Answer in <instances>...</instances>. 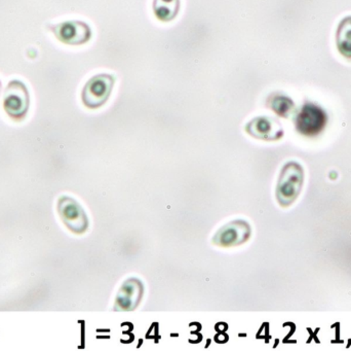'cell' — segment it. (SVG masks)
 <instances>
[{
	"instance_id": "6",
	"label": "cell",
	"mask_w": 351,
	"mask_h": 351,
	"mask_svg": "<svg viewBox=\"0 0 351 351\" xmlns=\"http://www.w3.org/2000/svg\"><path fill=\"white\" fill-rule=\"evenodd\" d=\"M51 30L61 43L66 45H84L92 37L90 26L80 21H67V22L60 23L51 26Z\"/></svg>"
},
{
	"instance_id": "13",
	"label": "cell",
	"mask_w": 351,
	"mask_h": 351,
	"mask_svg": "<svg viewBox=\"0 0 351 351\" xmlns=\"http://www.w3.org/2000/svg\"><path fill=\"white\" fill-rule=\"evenodd\" d=\"M0 92H1V82H0Z\"/></svg>"
},
{
	"instance_id": "7",
	"label": "cell",
	"mask_w": 351,
	"mask_h": 351,
	"mask_svg": "<svg viewBox=\"0 0 351 351\" xmlns=\"http://www.w3.org/2000/svg\"><path fill=\"white\" fill-rule=\"evenodd\" d=\"M251 237V227L245 220L228 223L220 229L213 238L215 245L220 247H232L243 245Z\"/></svg>"
},
{
	"instance_id": "1",
	"label": "cell",
	"mask_w": 351,
	"mask_h": 351,
	"mask_svg": "<svg viewBox=\"0 0 351 351\" xmlns=\"http://www.w3.org/2000/svg\"><path fill=\"white\" fill-rule=\"evenodd\" d=\"M304 183V170L297 162H289L282 167L276 187V199L284 207L296 201Z\"/></svg>"
},
{
	"instance_id": "2",
	"label": "cell",
	"mask_w": 351,
	"mask_h": 351,
	"mask_svg": "<svg viewBox=\"0 0 351 351\" xmlns=\"http://www.w3.org/2000/svg\"><path fill=\"white\" fill-rule=\"evenodd\" d=\"M327 124L328 115L325 109L311 102L305 103L295 117L297 131L308 137L321 134Z\"/></svg>"
},
{
	"instance_id": "11",
	"label": "cell",
	"mask_w": 351,
	"mask_h": 351,
	"mask_svg": "<svg viewBox=\"0 0 351 351\" xmlns=\"http://www.w3.org/2000/svg\"><path fill=\"white\" fill-rule=\"evenodd\" d=\"M267 106L272 111L280 115V117H287L292 115L295 109V103L290 97L282 93H272L267 99Z\"/></svg>"
},
{
	"instance_id": "8",
	"label": "cell",
	"mask_w": 351,
	"mask_h": 351,
	"mask_svg": "<svg viewBox=\"0 0 351 351\" xmlns=\"http://www.w3.org/2000/svg\"><path fill=\"white\" fill-rule=\"evenodd\" d=\"M245 131L256 139L276 141L284 136V129L278 120L269 117H257L245 126Z\"/></svg>"
},
{
	"instance_id": "4",
	"label": "cell",
	"mask_w": 351,
	"mask_h": 351,
	"mask_svg": "<svg viewBox=\"0 0 351 351\" xmlns=\"http://www.w3.org/2000/svg\"><path fill=\"white\" fill-rule=\"evenodd\" d=\"M30 97L27 87L20 80H12L6 87L3 109L14 121H22L28 113Z\"/></svg>"
},
{
	"instance_id": "9",
	"label": "cell",
	"mask_w": 351,
	"mask_h": 351,
	"mask_svg": "<svg viewBox=\"0 0 351 351\" xmlns=\"http://www.w3.org/2000/svg\"><path fill=\"white\" fill-rule=\"evenodd\" d=\"M144 294V286L139 280L132 278L121 286L115 301L114 310L132 311L137 308Z\"/></svg>"
},
{
	"instance_id": "10",
	"label": "cell",
	"mask_w": 351,
	"mask_h": 351,
	"mask_svg": "<svg viewBox=\"0 0 351 351\" xmlns=\"http://www.w3.org/2000/svg\"><path fill=\"white\" fill-rule=\"evenodd\" d=\"M336 45L344 58L351 60V16L340 21L336 31Z\"/></svg>"
},
{
	"instance_id": "5",
	"label": "cell",
	"mask_w": 351,
	"mask_h": 351,
	"mask_svg": "<svg viewBox=\"0 0 351 351\" xmlns=\"http://www.w3.org/2000/svg\"><path fill=\"white\" fill-rule=\"evenodd\" d=\"M58 212L66 227L75 234H84L88 228V218L84 208L73 198L63 196L58 201Z\"/></svg>"
},
{
	"instance_id": "3",
	"label": "cell",
	"mask_w": 351,
	"mask_h": 351,
	"mask_svg": "<svg viewBox=\"0 0 351 351\" xmlns=\"http://www.w3.org/2000/svg\"><path fill=\"white\" fill-rule=\"evenodd\" d=\"M115 78L109 74L93 76L82 90V102L90 109H99L108 101L114 87Z\"/></svg>"
},
{
	"instance_id": "12",
	"label": "cell",
	"mask_w": 351,
	"mask_h": 351,
	"mask_svg": "<svg viewBox=\"0 0 351 351\" xmlns=\"http://www.w3.org/2000/svg\"><path fill=\"white\" fill-rule=\"evenodd\" d=\"M180 0H154V12L156 18L162 22H170L177 16Z\"/></svg>"
}]
</instances>
